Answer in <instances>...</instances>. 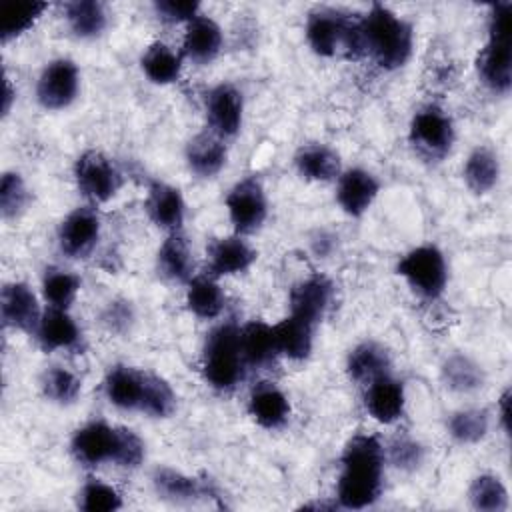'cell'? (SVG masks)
I'll list each match as a JSON object with an SVG mask.
<instances>
[{"mask_svg":"<svg viewBox=\"0 0 512 512\" xmlns=\"http://www.w3.org/2000/svg\"><path fill=\"white\" fill-rule=\"evenodd\" d=\"M398 276L422 298L442 296L448 282V268L442 250L434 244H422L408 250L396 266Z\"/></svg>","mask_w":512,"mask_h":512,"instance_id":"obj_7","label":"cell"},{"mask_svg":"<svg viewBox=\"0 0 512 512\" xmlns=\"http://www.w3.org/2000/svg\"><path fill=\"white\" fill-rule=\"evenodd\" d=\"M158 16L166 22H190L200 12V2L196 0H158L154 2Z\"/></svg>","mask_w":512,"mask_h":512,"instance_id":"obj_44","label":"cell"},{"mask_svg":"<svg viewBox=\"0 0 512 512\" xmlns=\"http://www.w3.org/2000/svg\"><path fill=\"white\" fill-rule=\"evenodd\" d=\"M34 334L46 352L70 350L80 342V328L76 320L62 308H48L42 312Z\"/></svg>","mask_w":512,"mask_h":512,"instance_id":"obj_24","label":"cell"},{"mask_svg":"<svg viewBox=\"0 0 512 512\" xmlns=\"http://www.w3.org/2000/svg\"><path fill=\"white\" fill-rule=\"evenodd\" d=\"M80 90V72L70 58L50 60L36 82V98L46 110L68 108Z\"/></svg>","mask_w":512,"mask_h":512,"instance_id":"obj_11","label":"cell"},{"mask_svg":"<svg viewBox=\"0 0 512 512\" xmlns=\"http://www.w3.org/2000/svg\"><path fill=\"white\" fill-rule=\"evenodd\" d=\"M70 450L76 462L88 468L102 464L136 468L144 460L142 438L128 428L112 426L106 420H92L80 426L70 440Z\"/></svg>","mask_w":512,"mask_h":512,"instance_id":"obj_2","label":"cell"},{"mask_svg":"<svg viewBox=\"0 0 512 512\" xmlns=\"http://www.w3.org/2000/svg\"><path fill=\"white\" fill-rule=\"evenodd\" d=\"M248 414L258 426L278 430L290 418V400L274 382H260L248 396Z\"/></svg>","mask_w":512,"mask_h":512,"instance_id":"obj_22","label":"cell"},{"mask_svg":"<svg viewBox=\"0 0 512 512\" xmlns=\"http://www.w3.org/2000/svg\"><path fill=\"white\" fill-rule=\"evenodd\" d=\"M78 506L84 512H114L122 508L120 492L100 480H88L78 494Z\"/></svg>","mask_w":512,"mask_h":512,"instance_id":"obj_42","label":"cell"},{"mask_svg":"<svg viewBox=\"0 0 512 512\" xmlns=\"http://www.w3.org/2000/svg\"><path fill=\"white\" fill-rule=\"evenodd\" d=\"M142 72L154 84H172L182 74V56L164 42H152L142 58Z\"/></svg>","mask_w":512,"mask_h":512,"instance_id":"obj_32","label":"cell"},{"mask_svg":"<svg viewBox=\"0 0 512 512\" xmlns=\"http://www.w3.org/2000/svg\"><path fill=\"white\" fill-rule=\"evenodd\" d=\"M488 426L490 420L486 410L468 408L452 414L448 422V432L460 444H476L488 434Z\"/></svg>","mask_w":512,"mask_h":512,"instance_id":"obj_41","label":"cell"},{"mask_svg":"<svg viewBox=\"0 0 512 512\" xmlns=\"http://www.w3.org/2000/svg\"><path fill=\"white\" fill-rule=\"evenodd\" d=\"M240 350L246 366H268L276 356L274 328L262 320H252L240 328Z\"/></svg>","mask_w":512,"mask_h":512,"instance_id":"obj_29","label":"cell"},{"mask_svg":"<svg viewBox=\"0 0 512 512\" xmlns=\"http://www.w3.org/2000/svg\"><path fill=\"white\" fill-rule=\"evenodd\" d=\"M390 354L378 342L366 340L354 346L346 360L348 376L358 384H370L374 378L390 372Z\"/></svg>","mask_w":512,"mask_h":512,"instance_id":"obj_27","label":"cell"},{"mask_svg":"<svg viewBox=\"0 0 512 512\" xmlns=\"http://www.w3.org/2000/svg\"><path fill=\"white\" fill-rule=\"evenodd\" d=\"M226 304L224 290L214 276H194L186 288L188 310L202 320H214L222 314Z\"/></svg>","mask_w":512,"mask_h":512,"instance_id":"obj_30","label":"cell"},{"mask_svg":"<svg viewBox=\"0 0 512 512\" xmlns=\"http://www.w3.org/2000/svg\"><path fill=\"white\" fill-rule=\"evenodd\" d=\"M208 270L210 276L220 278V276H234L240 272H246L254 260H256V250L244 240L240 234L232 236H222L210 242L208 252Z\"/></svg>","mask_w":512,"mask_h":512,"instance_id":"obj_18","label":"cell"},{"mask_svg":"<svg viewBox=\"0 0 512 512\" xmlns=\"http://www.w3.org/2000/svg\"><path fill=\"white\" fill-rule=\"evenodd\" d=\"M362 52L368 54L380 68H402L414 50V28L384 4H372L358 20Z\"/></svg>","mask_w":512,"mask_h":512,"instance_id":"obj_3","label":"cell"},{"mask_svg":"<svg viewBox=\"0 0 512 512\" xmlns=\"http://www.w3.org/2000/svg\"><path fill=\"white\" fill-rule=\"evenodd\" d=\"M46 10V4L42 2H10L2 4L0 16H2V26H0V38L2 42H8L22 32H26L36 18Z\"/></svg>","mask_w":512,"mask_h":512,"instance_id":"obj_38","label":"cell"},{"mask_svg":"<svg viewBox=\"0 0 512 512\" xmlns=\"http://www.w3.org/2000/svg\"><path fill=\"white\" fill-rule=\"evenodd\" d=\"M100 238V216L90 206H78L58 226V246L68 258H86Z\"/></svg>","mask_w":512,"mask_h":512,"instance_id":"obj_12","label":"cell"},{"mask_svg":"<svg viewBox=\"0 0 512 512\" xmlns=\"http://www.w3.org/2000/svg\"><path fill=\"white\" fill-rule=\"evenodd\" d=\"M244 358L240 350V326L222 322L204 340L202 376L218 392H232L244 378Z\"/></svg>","mask_w":512,"mask_h":512,"instance_id":"obj_4","label":"cell"},{"mask_svg":"<svg viewBox=\"0 0 512 512\" xmlns=\"http://www.w3.org/2000/svg\"><path fill=\"white\" fill-rule=\"evenodd\" d=\"M442 378L450 390H456L462 394L478 390L484 382L482 368L464 354H454L444 362Z\"/></svg>","mask_w":512,"mask_h":512,"instance_id":"obj_36","label":"cell"},{"mask_svg":"<svg viewBox=\"0 0 512 512\" xmlns=\"http://www.w3.org/2000/svg\"><path fill=\"white\" fill-rule=\"evenodd\" d=\"M392 460L400 468H416L422 460V448L412 440H400L392 446Z\"/></svg>","mask_w":512,"mask_h":512,"instance_id":"obj_45","label":"cell"},{"mask_svg":"<svg viewBox=\"0 0 512 512\" xmlns=\"http://www.w3.org/2000/svg\"><path fill=\"white\" fill-rule=\"evenodd\" d=\"M468 498L476 510L502 512L508 508V490L494 474L476 476L470 484Z\"/></svg>","mask_w":512,"mask_h":512,"instance_id":"obj_37","label":"cell"},{"mask_svg":"<svg viewBox=\"0 0 512 512\" xmlns=\"http://www.w3.org/2000/svg\"><path fill=\"white\" fill-rule=\"evenodd\" d=\"M380 192L378 178L364 168H348L340 172L336 184V202L352 218L368 212Z\"/></svg>","mask_w":512,"mask_h":512,"instance_id":"obj_14","label":"cell"},{"mask_svg":"<svg viewBox=\"0 0 512 512\" xmlns=\"http://www.w3.org/2000/svg\"><path fill=\"white\" fill-rule=\"evenodd\" d=\"M296 170L312 182H328L340 176V156L326 144H306L294 156Z\"/></svg>","mask_w":512,"mask_h":512,"instance_id":"obj_28","label":"cell"},{"mask_svg":"<svg viewBox=\"0 0 512 512\" xmlns=\"http://www.w3.org/2000/svg\"><path fill=\"white\" fill-rule=\"evenodd\" d=\"M510 14V2H498L490 8L488 42L478 54V76L496 94H506L512 84Z\"/></svg>","mask_w":512,"mask_h":512,"instance_id":"obj_5","label":"cell"},{"mask_svg":"<svg viewBox=\"0 0 512 512\" xmlns=\"http://www.w3.org/2000/svg\"><path fill=\"white\" fill-rule=\"evenodd\" d=\"M148 218L162 230L180 232L186 218V202L182 192L166 182H152L144 202Z\"/></svg>","mask_w":512,"mask_h":512,"instance_id":"obj_20","label":"cell"},{"mask_svg":"<svg viewBox=\"0 0 512 512\" xmlns=\"http://www.w3.org/2000/svg\"><path fill=\"white\" fill-rule=\"evenodd\" d=\"M408 138L420 156L428 160H442L450 152L456 138L454 122L440 106H422L410 120Z\"/></svg>","mask_w":512,"mask_h":512,"instance_id":"obj_8","label":"cell"},{"mask_svg":"<svg viewBox=\"0 0 512 512\" xmlns=\"http://www.w3.org/2000/svg\"><path fill=\"white\" fill-rule=\"evenodd\" d=\"M0 314L8 328L22 332H36L42 318L38 298L26 282H8L0 294Z\"/></svg>","mask_w":512,"mask_h":512,"instance_id":"obj_16","label":"cell"},{"mask_svg":"<svg viewBox=\"0 0 512 512\" xmlns=\"http://www.w3.org/2000/svg\"><path fill=\"white\" fill-rule=\"evenodd\" d=\"M332 300L334 284L322 274H312L290 290V314H296L316 326L326 316Z\"/></svg>","mask_w":512,"mask_h":512,"instance_id":"obj_15","label":"cell"},{"mask_svg":"<svg viewBox=\"0 0 512 512\" xmlns=\"http://www.w3.org/2000/svg\"><path fill=\"white\" fill-rule=\"evenodd\" d=\"M146 374V370H138L128 364L112 366L104 380V390L110 404L120 410L140 412L146 390Z\"/></svg>","mask_w":512,"mask_h":512,"instance_id":"obj_19","label":"cell"},{"mask_svg":"<svg viewBox=\"0 0 512 512\" xmlns=\"http://www.w3.org/2000/svg\"><path fill=\"white\" fill-rule=\"evenodd\" d=\"M42 390H44V396L50 402H56L60 406H68V404L76 402V398L80 396L82 382L68 368L52 366L42 376Z\"/></svg>","mask_w":512,"mask_h":512,"instance_id":"obj_39","label":"cell"},{"mask_svg":"<svg viewBox=\"0 0 512 512\" xmlns=\"http://www.w3.org/2000/svg\"><path fill=\"white\" fill-rule=\"evenodd\" d=\"M508 402H510V390H504V394L500 396V424H502V428H504V432H508V422H510V412H508Z\"/></svg>","mask_w":512,"mask_h":512,"instance_id":"obj_46","label":"cell"},{"mask_svg":"<svg viewBox=\"0 0 512 512\" xmlns=\"http://www.w3.org/2000/svg\"><path fill=\"white\" fill-rule=\"evenodd\" d=\"M274 328L278 356H284L292 362H302L310 356L314 344V324L306 322L296 314H288Z\"/></svg>","mask_w":512,"mask_h":512,"instance_id":"obj_25","label":"cell"},{"mask_svg":"<svg viewBox=\"0 0 512 512\" xmlns=\"http://www.w3.org/2000/svg\"><path fill=\"white\" fill-rule=\"evenodd\" d=\"M12 100H14V90H12V86H10V80L6 78V82H4V102H2V114H4V116L10 112Z\"/></svg>","mask_w":512,"mask_h":512,"instance_id":"obj_47","label":"cell"},{"mask_svg":"<svg viewBox=\"0 0 512 512\" xmlns=\"http://www.w3.org/2000/svg\"><path fill=\"white\" fill-rule=\"evenodd\" d=\"M74 180L78 190L96 204L114 198L122 186L120 170L100 150H86L76 158Z\"/></svg>","mask_w":512,"mask_h":512,"instance_id":"obj_9","label":"cell"},{"mask_svg":"<svg viewBox=\"0 0 512 512\" xmlns=\"http://www.w3.org/2000/svg\"><path fill=\"white\" fill-rule=\"evenodd\" d=\"M174 410H176V392L172 390V386L162 376L148 372L140 412L152 418H168Z\"/></svg>","mask_w":512,"mask_h":512,"instance_id":"obj_40","label":"cell"},{"mask_svg":"<svg viewBox=\"0 0 512 512\" xmlns=\"http://www.w3.org/2000/svg\"><path fill=\"white\" fill-rule=\"evenodd\" d=\"M80 292V278L64 268H48L42 276V296L50 308L68 310Z\"/></svg>","mask_w":512,"mask_h":512,"instance_id":"obj_35","label":"cell"},{"mask_svg":"<svg viewBox=\"0 0 512 512\" xmlns=\"http://www.w3.org/2000/svg\"><path fill=\"white\" fill-rule=\"evenodd\" d=\"M244 98L242 92L230 84L220 82L206 94V118L210 132L220 138H232L242 128Z\"/></svg>","mask_w":512,"mask_h":512,"instance_id":"obj_13","label":"cell"},{"mask_svg":"<svg viewBox=\"0 0 512 512\" xmlns=\"http://www.w3.org/2000/svg\"><path fill=\"white\" fill-rule=\"evenodd\" d=\"M66 20L74 36L92 40L106 30L108 12L106 6L98 0H76L66 4Z\"/></svg>","mask_w":512,"mask_h":512,"instance_id":"obj_33","label":"cell"},{"mask_svg":"<svg viewBox=\"0 0 512 512\" xmlns=\"http://www.w3.org/2000/svg\"><path fill=\"white\" fill-rule=\"evenodd\" d=\"M386 454L372 434L352 436L340 456L336 498L342 508L362 510L372 506L382 494Z\"/></svg>","mask_w":512,"mask_h":512,"instance_id":"obj_1","label":"cell"},{"mask_svg":"<svg viewBox=\"0 0 512 512\" xmlns=\"http://www.w3.org/2000/svg\"><path fill=\"white\" fill-rule=\"evenodd\" d=\"M222 30L210 16L198 14L186 22L182 38V54L194 64H210L222 50Z\"/></svg>","mask_w":512,"mask_h":512,"instance_id":"obj_21","label":"cell"},{"mask_svg":"<svg viewBox=\"0 0 512 512\" xmlns=\"http://www.w3.org/2000/svg\"><path fill=\"white\" fill-rule=\"evenodd\" d=\"M464 182L474 194H488L500 178V160L488 146H476L464 164Z\"/></svg>","mask_w":512,"mask_h":512,"instance_id":"obj_31","label":"cell"},{"mask_svg":"<svg viewBox=\"0 0 512 512\" xmlns=\"http://www.w3.org/2000/svg\"><path fill=\"white\" fill-rule=\"evenodd\" d=\"M152 484L162 498L172 502H192L206 496V486L200 480L172 468H156Z\"/></svg>","mask_w":512,"mask_h":512,"instance_id":"obj_34","label":"cell"},{"mask_svg":"<svg viewBox=\"0 0 512 512\" xmlns=\"http://www.w3.org/2000/svg\"><path fill=\"white\" fill-rule=\"evenodd\" d=\"M226 210L236 234L246 236L260 230L268 216V198L262 182L254 176L236 182L226 196Z\"/></svg>","mask_w":512,"mask_h":512,"instance_id":"obj_10","label":"cell"},{"mask_svg":"<svg viewBox=\"0 0 512 512\" xmlns=\"http://www.w3.org/2000/svg\"><path fill=\"white\" fill-rule=\"evenodd\" d=\"M158 272L172 282H190L194 278V258L188 240L180 232H170L156 254Z\"/></svg>","mask_w":512,"mask_h":512,"instance_id":"obj_26","label":"cell"},{"mask_svg":"<svg viewBox=\"0 0 512 512\" xmlns=\"http://www.w3.org/2000/svg\"><path fill=\"white\" fill-rule=\"evenodd\" d=\"M306 42L314 54L332 58L344 52L348 58L362 56L358 20L336 8H316L306 18Z\"/></svg>","mask_w":512,"mask_h":512,"instance_id":"obj_6","label":"cell"},{"mask_svg":"<svg viewBox=\"0 0 512 512\" xmlns=\"http://www.w3.org/2000/svg\"><path fill=\"white\" fill-rule=\"evenodd\" d=\"M28 188L18 172H4L0 182V212L4 218H16L28 204Z\"/></svg>","mask_w":512,"mask_h":512,"instance_id":"obj_43","label":"cell"},{"mask_svg":"<svg viewBox=\"0 0 512 512\" xmlns=\"http://www.w3.org/2000/svg\"><path fill=\"white\" fill-rule=\"evenodd\" d=\"M366 412L380 424H394L402 418L406 406V390L404 384L394 378L390 372L374 378L366 384L364 394Z\"/></svg>","mask_w":512,"mask_h":512,"instance_id":"obj_17","label":"cell"},{"mask_svg":"<svg viewBox=\"0 0 512 512\" xmlns=\"http://www.w3.org/2000/svg\"><path fill=\"white\" fill-rule=\"evenodd\" d=\"M228 160V148L224 138L206 130L190 138L186 144V162L188 168L200 178L216 176Z\"/></svg>","mask_w":512,"mask_h":512,"instance_id":"obj_23","label":"cell"}]
</instances>
